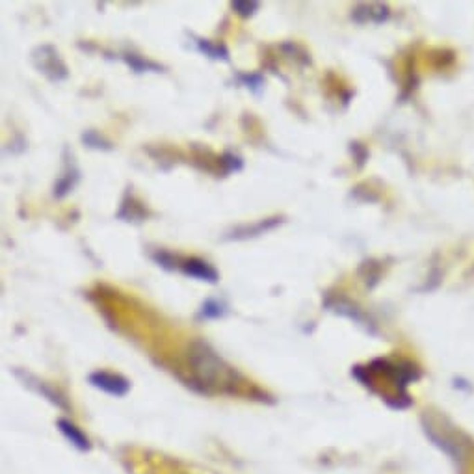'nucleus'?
Instances as JSON below:
<instances>
[{
	"label": "nucleus",
	"mask_w": 474,
	"mask_h": 474,
	"mask_svg": "<svg viewBox=\"0 0 474 474\" xmlns=\"http://www.w3.org/2000/svg\"><path fill=\"white\" fill-rule=\"evenodd\" d=\"M32 66L42 73L43 77H47L51 82H62L69 77V69H67L66 62L62 60L60 53L53 45H39L30 54Z\"/></svg>",
	"instance_id": "obj_1"
},
{
	"label": "nucleus",
	"mask_w": 474,
	"mask_h": 474,
	"mask_svg": "<svg viewBox=\"0 0 474 474\" xmlns=\"http://www.w3.org/2000/svg\"><path fill=\"white\" fill-rule=\"evenodd\" d=\"M88 379L95 389L107 392V394H112V396H125L131 389V381L123 378L121 374L97 370V372L89 374Z\"/></svg>",
	"instance_id": "obj_2"
},
{
	"label": "nucleus",
	"mask_w": 474,
	"mask_h": 474,
	"mask_svg": "<svg viewBox=\"0 0 474 474\" xmlns=\"http://www.w3.org/2000/svg\"><path fill=\"white\" fill-rule=\"evenodd\" d=\"M283 221L284 218H281V216H273V218L261 219V221L251 224V226H238L233 231L227 233L224 240H249V238H257L264 235V233L272 231L277 226H281Z\"/></svg>",
	"instance_id": "obj_3"
},
{
	"label": "nucleus",
	"mask_w": 474,
	"mask_h": 474,
	"mask_svg": "<svg viewBox=\"0 0 474 474\" xmlns=\"http://www.w3.org/2000/svg\"><path fill=\"white\" fill-rule=\"evenodd\" d=\"M181 270H183V273L186 277L196 279V281H201V283L216 284L219 281L218 270L214 266H210L207 261L197 259V257H190V259L183 261Z\"/></svg>",
	"instance_id": "obj_4"
},
{
	"label": "nucleus",
	"mask_w": 474,
	"mask_h": 474,
	"mask_svg": "<svg viewBox=\"0 0 474 474\" xmlns=\"http://www.w3.org/2000/svg\"><path fill=\"white\" fill-rule=\"evenodd\" d=\"M66 167H64V173L62 177L56 181L53 190V196L56 199H64L66 196H69L73 192V188L77 186L78 181H80V170L77 167L75 161H73V154L69 156V151L66 149Z\"/></svg>",
	"instance_id": "obj_5"
},
{
	"label": "nucleus",
	"mask_w": 474,
	"mask_h": 474,
	"mask_svg": "<svg viewBox=\"0 0 474 474\" xmlns=\"http://www.w3.org/2000/svg\"><path fill=\"white\" fill-rule=\"evenodd\" d=\"M196 48L201 54L208 56L210 60H216V62H229L231 56H229V48L224 45V43H214L210 39H203V37H196Z\"/></svg>",
	"instance_id": "obj_6"
},
{
	"label": "nucleus",
	"mask_w": 474,
	"mask_h": 474,
	"mask_svg": "<svg viewBox=\"0 0 474 474\" xmlns=\"http://www.w3.org/2000/svg\"><path fill=\"white\" fill-rule=\"evenodd\" d=\"M121 60H123L127 66L131 67L132 71L138 73V75H142V73L164 71V67H162L161 64H156V62H153V60L143 58V56H138V54H134V53H125L123 56H121Z\"/></svg>",
	"instance_id": "obj_7"
},
{
	"label": "nucleus",
	"mask_w": 474,
	"mask_h": 474,
	"mask_svg": "<svg viewBox=\"0 0 474 474\" xmlns=\"http://www.w3.org/2000/svg\"><path fill=\"white\" fill-rule=\"evenodd\" d=\"M58 428L60 432L66 435L67 441H71V445L77 446L78 450H89V446L91 445H89L88 437H86L71 421H67V419H58Z\"/></svg>",
	"instance_id": "obj_8"
},
{
	"label": "nucleus",
	"mask_w": 474,
	"mask_h": 474,
	"mask_svg": "<svg viewBox=\"0 0 474 474\" xmlns=\"http://www.w3.org/2000/svg\"><path fill=\"white\" fill-rule=\"evenodd\" d=\"M229 311L226 303L221 300H216V298H208L203 302V305L199 307V318L203 320H216V318H224Z\"/></svg>",
	"instance_id": "obj_9"
},
{
	"label": "nucleus",
	"mask_w": 474,
	"mask_h": 474,
	"mask_svg": "<svg viewBox=\"0 0 474 474\" xmlns=\"http://www.w3.org/2000/svg\"><path fill=\"white\" fill-rule=\"evenodd\" d=\"M80 140H82V143L86 145V147L95 149V151H112L113 149L112 143L108 142L104 136H101L99 132L93 131V129H89V131L82 132Z\"/></svg>",
	"instance_id": "obj_10"
},
{
	"label": "nucleus",
	"mask_w": 474,
	"mask_h": 474,
	"mask_svg": "<svg viewBox=\"0 0 474 474\" xmlns=\"http://www.w3.org/2000/svg\"><path fill=\"white\" fill-rule=\"evenodd\" d=\"M237 78L242 82V86H246L255 95H261V91L264 89V77L261 73H238Z\"/></svg>",
	"instance_id": "obj_11"
},
{
	"label": "nucleus",
	"mask_w": 474,
	"mask_h": 474,
	"mask_svg": "<svg viewBox=\"0 0 474 474\" xmlns=\"http://www.w3.org/2000/svg\"><path fill=\"white\" fill-rule=\"evenodd\" d=\"M259 8H261V4L255 0H235V2H231L233 12L244 19L253 17L259 12Z\"/></svg>",
	"instance_id": "obj_12"
},
{
	"label": "nucleus",
	"mask_w": 474,
	"mask_h": 474,
	"mask_svg": "<svg viewBox=\"0 0 474 474\" xmlns=\"http://www.w3.org/2000/svg\"><path fill=\"white\" fill-rule=\"evenodd\" d=\"M151 259H153L156 264L161 268H164V270H167V272H173L175 268H179L181 264H179V259L175 255H172L170 251H166V249H158V251H154L153 255H151Z\"/></svg>",
	"instance_id": "obj_13"
},
{
	"label": "nucleus",
	"mask_w": 474,
	"mask_h": 474,
	"mask_svg": "<svg viewBox=\"0 0 474 474\" xmlns=\"http://www.w3.org/2000/svg\"><path fill=\"white\" fill-rule=\"evenodd\" d=\"M221 164H224V167H226L227 173L240 172V170L244 167L242 158H240V156H238V154H235V153L224 154V156H221Z\"/></svg>",
	"instance_id": "obj_14"
}]
</instances>
